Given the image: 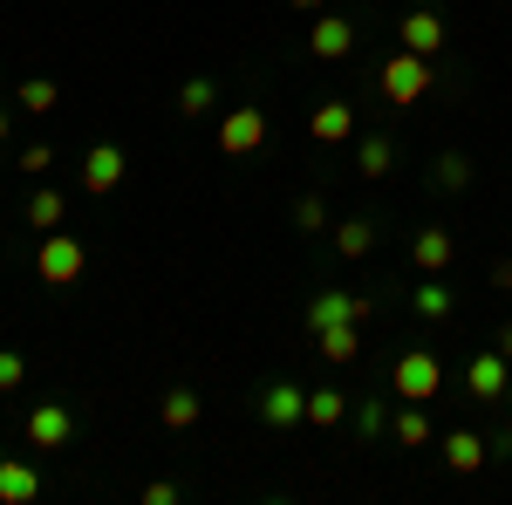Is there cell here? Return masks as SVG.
I'll return each instance as SVG.
<instances>
[{"mask_svg": "<svg viewBox=\"0 0 512 505\" xmlns=\"http://www.w3.org/2000/svg\"><path fill=\"white\" fill-rule=\"evenodd\" d=\"M499 355H506V362H512V321H506V328H499Z\"/></svg>", "mask_w": 512, "mask_h": 505, "instance_id": "836d02e7", "label": "cell"}, {"mask_svg": "<svg viewBox=\"0 0 512 505\" xmlns=\"http://www.w3.org/2000/svg\"><path fill=\"white\" fill-rule=\"evenodd\" d=\"M294 14H328V0H287Z\"/></svg>", "mask_w": 512, "mask_h": 505, "instance_id": "d6a6232c", "label": "cell"}, {"mask_svg": "<svg viewBox=\"0 0 512 505\" xmlns=\"http://www.w3.org/2000/svg\"><path fill=\"white\" fill-rule=\"evenodd\" d=\"M369 314H376V301H369V294H335V287H321L315 301H308V314H301V328H308V335H315V328H328V321H355V328H362Z\"/></svg>", "mask_w": 512, "mask_h": 505, "instance_id": "ba28073f", "label": "cell"}, {"mask_svg": "<svg viewBox=\"0 0 512 505\" xmlns=\"http://www.w3.org/2000/svg\"><path fill=\"white\" fill-rule=\"evenodd\" d=\"M465 396H472V403H506L512 396V362L499 349H478L472 362H465Z\"/></svg>", "mask_w": 512, "mask_h": 505, "instance_id": "5b68a950", "label": "cell"}, {"mask_svg": "<svg viewBox=\"0 0 512 505\" xmlns=\"http://www.w3.org/2000/svg\"><path fill=\"white\" fill-rule=\"evenodd\" d=\"M355 171H362L369 185H383V178H390V171H396V144H390V137H383V130H369V137L355 144Z\"/></svg>", "mask_w": 512, "mask_h": 505, "instance_id": "e0dca14e", "label": "cell"}, {"mask_svg": "<svg viewBox=\"0 0 512 505\" xmlns=\"http://www.w3.org/2000/svg\"><path fill=\"white\" fill-rule=\"evenodd\" d=\"M410 308L424 314V321H451V314H458V294H451V287H444V280H424V287H417V294H410Z\"/></svg>", "mask_w": 512, "mask_h": 505, "instance_id": "44dd1931", "label": "cell"}, {"mask_svg": "<svg viewBox=\"0 0 512 505\" xmlns=\"http://www.w3.org/2000/svg\"><path fill=\"white\" fill-rule=\"evenodd\" d=\"M7 137H14V117H7V110H0V144H7Z\"/></svg>", "mask_w": 512, "mask_h": 505, "instance_id": "e575fe53", "label": "cell"}, {"mask_svg": "<svg viewBox=\"0 0 512 505\" xmlns=\"http://www.w3.org/2000/svg\"><path fill=\"white\" fill-rule=\"evenodd\" d=\"M48 164H55V151H48V144H28V151H21V171H28V178H41Z\"/></svg>", "mask_w": 512, "mask_h": 505, "instance_id": "4dcf8cb0", "label": "cell"}, {"mask_svg": "<svg viewBox=\"0 0 512 505\" xmlns=\"http://www.w3.org/2000/svg\"><path fill=\"white\" fill-rule=\"evenodd\" d=\"M198 417H205V403H198L192 389H164V403H158V424L164 430H192Z\"/></svg>", "mask_w": 512, "mask_h": 505, "instance_id": "ffe728a7", "label": "cell"}, {"mask_svg": "<svg viewBox=\"0 0 512 505\" xmlns=\"http://www.w3.org/2000/svg\"><path fill=\"white\" fill-rule=\"evenodd\" d=\"M390 389H396V403H431L437 389H444V362L431 349H403L390 369Z\"/></svg>", "mask_w": 512, "mask_h": 505, "instance_id": "3957f363", "label": "cell"}, {"mask_svg": "<svg viewBox=\"0 0 512 505\" xmlns=\"http://www.w3.org/2000/svg\"><path fill=\"white\" fill-rule=\"evenodd\" d=\"M355 430H362V437H383V430H390V410H383V403H355Z\"/></svg>", "mask_w": 512, "mask_h": 505, "instance_id": "f1b7e54d", "label": "cell"}, {"mask_svg": "<svg viewBox=\"0 0 512 505\" xmlns=\"http://www.w3.org/2000/svg\"><path fill=\"white\" fill-rule=\"evenodd\" d=\"M294 226H301V233H328V205H321L315 192H301L294 198Z\"/></svg>", "mask_w": 512, "mask_h": 505, "instance_id": "4316f807", "label": "cell"}, {"mask_svg": "<svg viewBox=\"0 0 512 505\" xmlns=\"http://www.w3.org/2000/svg\"><path fill=\"white\" fill-rule=\"evenodd\" d=\"M260 424H267V430L308 424V389H301V383H267V389H260Z\"/></svg>", "mask_w": 512, "mask_h": 505, "instance_id": "30bf717a", "label": "cell"}, {"mask_svg": "<svg viewBox=\"0 0 512 505\" xmlns=\"http://www.w3.org/2000/svg\"><path fill=\"white\" fill-rule=\"evenodd\" d=\"M62 212H69V198L55 192V185L28 192V226H35V233H55V226H62Z\"/></svg>", "mask_w": 512, "mask_h": 505, "instance_id": "cb8c5ba5", "label": "cell"}, {"mask_svg": "<svg viewBox=\"0 0 512 505\" xmlns=\"http://www.w3.org/2000/svg\"><path fill=\"white\" fill-rule=\"evenodd\" d=\"M492 287H499V294H512V260H492Z\"/></svg>", "mask_w": 512, "mask_h": 505, "instance_id": "1f68e13d", "label": "cell"}, {"mask_svg": "<svg viewBox=\"0 0 512 505\" xmlns=\"http://www.w3.org/2000/svg\"><path fill=\"white\" fill-rule=\"evenodd\" d=\"M260 144H267V110L260 103H239V110L219 117V151L226 157H253Z\"/></svg>", "mask_w": 512, "mask_h": 505, "instance_id": "8992f818", "label": "cell"}, {"mask_svg": "<svg viewBox=\"0 0 512 505\" xmlns=\"http://www.w3.org/2000/svg\"><path fill=\"white\" fill-rule=\"evenodd\" d=\"M185 499V485H171V478H151V485H144V505H178Z\"/></svg>", "mask_w": 512, "mask_h": 505, "instance_id": "f546056e", "label": "cell"}, {"mask_svg": "<svg viewBox=\"0 0 512 505\" xmlns=\"http://www.w3.org/2000/svg\"><path fill=\"white\" fill-rule=\"evenodd\" d=\"M431 82H437L431 55H410V48H396L390 62L376 69V96H383L390 110H410V103H424V96H431Z\"/></svg>", "mask_w": 512, "mask_h": 505, "instance_id": "6da1fadb", "label": "cell"}, {"mask_svg": "<svg viewBox=\"0 0 512 505\" xmlns=\"http://www.w3.org/2000/svg\"><path fill=\"white\" fill-rule=\"evenodd\" d=\"M431 178H437V192H451V198H458V192H472V157L444 151V157L431 164Z\"/></svg>", "mask_w": 512, "mask_h": 505, "instance_id": "484cf974", "label": "cell"}, {"mask_svg": "<svg viewBox=\"0 0 512 505\" xmlns=\"http://www.w3.org/2000/svg\"><path fill=\"white\" fill-rule=\"evenodd\" d=\"M21 430H28L35 451H69V444H76V410H69V403H35Z\"/></svg>", "mask_w": 512, "mask_h": 505, "instance_id": "52a82bcc", "label": "cell"}, {"mask_svg": "<svg viewBox=\"0 0 512 505\" xmlns=\"http://www.w3.org/2000/svg\"><path fill=\"white\" fill-rule=\"evenodd\" d=\"M308 424L315 430L349 424V396H342V389H308Z\"/></svg>", "mask_w": 512, "mask_h": 505, "instance_id": "7402d4cb", "label": "cell"}, {"mask_svg": "<svg viewBox=\"0 0 512 505\" xmlns=\"http://www.w3.org/2000/svg\"><path fill=\"white\" fill-rule=\"evenodd\" d=\"M21 383H28V355H21V349H0V396H14Z\"/></svg>", "mask_w": 512, "mask_h": 505, "instance_id": "83f0119b", "label": "cell"}, {"mask_svg": "<svg viewBox=\"0 0 512 505\" xmlns=\"http://www.w3.org/2000/svg\"><path fill=\"white\" fill-rule=\"evenodd\" d=\"M82 273H89V246H82L76 233H41V246H35V280L41 287H76Z\"/></svg>", "mask_w": 512, "mask_h": 505, "instance_id": "7a4b0ae2", "label": "cell"}, {"mask_svg": "<svg viewBox=\"0 0 512 505\" xmlns=\"http://www.w3.org/2000/svg\"><path fill=\"white\" fill-rule=\"evenodd\" d=\"M369 246H376V226H369V219H342V226H335V253H342V260H369Z\"/></svg>", "mask_w": 512, "mask_h": 505, "instance_id": "d4e9b609", "label": "cell"}, {"mask_svg": "<svg viewBox=\"0 0 512 505\" xmlns=\"http://www.w3.org/2000/svg\"><path fill=\"white\" fill-rule=\"evenodd\" d=\"M396 48H410V55H437V48H444V21H437L431 7H410V14L396 21Z\"/></svg>", "mask_w": 512, "mask_h": 505, "instance_id": "8fae6325", "label": "cell"}, {"mask_svg": "<svg viewBox=\"0 0 512 505\" xmlns=\"http://www.w3.org/2000/svg\"><path fill=\"white\" fill-rule=\"evenodd\" d=\"M315 355H321V362H335V369H342V362H355V355H362L355 321H328V328H315Z\"/></svg>", "mask_w": 512, "mask_h": 505, "instance_id": "2e32d148", "label": "cell"}, {"mask_svg": "<svg viewBox=\"0 0 512 505\" xmlns=\"http://www.w3.org/2000/svg\"><path fill=\"white\" fill-rule=\"evenodd\" d=\"M123 178H130V157H123V144H89V151H82L76 185H82L89 198H110Z\"/></svg>", "mask_w": 512, "mask_h": 505, "instance_id": "277c9868", "label": "cell"}, {"mask_svg": "<svg viewBox=\"0 0 512 505\" xmlns=\"http://www.w3.org/2000/svg\"><path fill=\"white\" fill-rule=\"evenodd\" d=\"M212 103H219V82H212V76H185V82H178V117H185V123L212 117Z\"/></svg>", "mask_w": 512, "mask_h": 505, "instance_id": "d6986e66", "label": "cell"}, {"mask_svg": "<svg viewBox=\"0 0 512 505\" xmlns=\"http://www.w3.org/2000/svg\"><path fill=\"white\" fill-rule=\"evenodd\" d=\"M444 465L458 471V478H472V471L492 465V444H485L478 430H451V437H444Z\"/></svg>", "mask_w": 512, "mask_h": 505, "instance_id": "5bb4252c", "label": "cell"}, {"mask_svg": "<svg viewBox=\"0 0 512 505\" xmlns=\"http://www.w3.org/2000/svg\"><path fill=\"white\" fill-rule=\"evenodd\" d=\"M308 137H315V144H349V137H355V103H342V96L315 103V117H308Z\"/></svg>", "mask_w": 512, "mask_h": 505, "instance_id": "7c38bea8", "label": "cell"}, {"mask_svg": "<svg viewBox=\"0 0 512 505\" xmlns=\"http://www.w3.org/2000/svg\"><path fill=\"white\" fill-rule=\"evenodd\" d=\"M390 437L403 444V451H424V444H431V417H424V403H403V410L390 417Z\"/></svg>", "mask_w": 512, "mask_h": 505, "instance_id": "ac0fdd59", "label": "cell"}, {"mask_svg": "<svg viewBox=\"0 0 512 505\" xmlns=\"http://www.w3.org/2000/svg\"><path fill=\"white\" fill-rule=\"evenodd\" d=\"M308 55H315V62H349L355 55V21L349 14H315V21H308Z\"/></svg>", "mask_w": 512, "mask_h": 505, "instance_id": "9c48e42d", "label": "cell"}, {"mask_svg": "<svg viewBox=\"0 0 512 505\" xmlns=\"http://www.w3.org/2000/svg\"><path fill=\"white\" fill-rule=\"evenodd\" d=\"M14 103H21L28 117H48V110L62 103V89H55L48 76H21V82H14Z\"/></svg>", "mask_w": 512, "mask_h": 505, "instance_id": "603a6c76", "label": "cell"}, {"mask_svg": "<svg viewBox=\"0 0 512 505\" xmlns=\"http://www.w3.org/2000/svg\"><path fill=\"white\" fill-rule=\"evenodd\" d=\"M41 499V471L28 458H0V505H35Z\"/></svg>", "mask_w": 512, "mask_h": 505, "instance_id": "9a60e30c", "label": "cell"}, {"mask_svg": "<svg viewBox=\"0 0 512 505\" xmlns=\"http://www.w3.org/2000/svg\"><path fill=\"white\" fill-rule=\"evenodd\" d=\"M451 260H458V239L444 233V226H424V233L410 239V267L417 273H444Z\"/></svg>", "mask_w": 512, "mask_h": 505, "instance_id": "4fadbf2b", "label": "cell"}]
</instances>
